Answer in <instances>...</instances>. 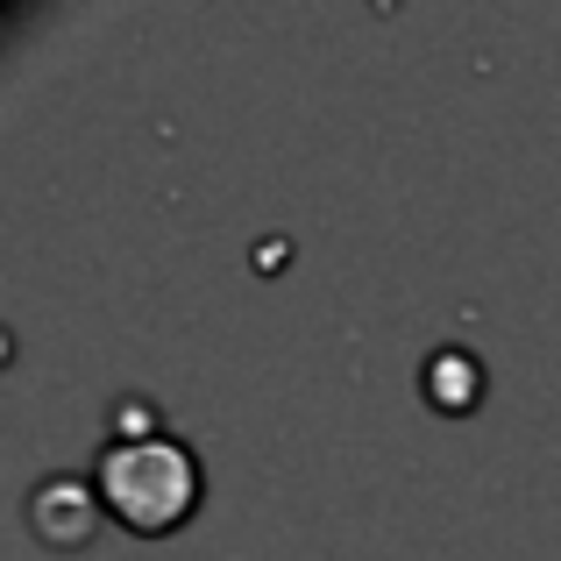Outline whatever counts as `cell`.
Wrapping results in <instances>:
<instances>
[{"instance_id": "6da1fadb", "label": "cell", "mask_w": 561, "mask_h": 561, "mask_svg": "<svg viewBox=\"0 0 561 561\" xmlns=\"http://www.w3.org/2000/svg\"><path fill=\"white\" fill-rule=\"evenodd\" d=\"M93 483H100V505H107L114 526L157 540V534H179V526L199 512L206 497V469L192 455L185 434L171 426H136V434H107L93 462Z\"/></svg>"}, {"instance_id": "7a4b0ae2", "label": "cell", "mask_w": 561, "mask_h": 561, "mask_svg": "<svg viewBox=\"0 0 561 561\" xmlns=\"http://www.w3.org/2000/svg\"><path fill=\"white\" fill-rule=\"evenodd\" d=\"M28 526L50 548H85V540L107 526V505H100V483L85 477H43L28 491Z\"/></svg>"}, {"instance_id": "3957f363", "label": "cell", "mask_w": 561, "mask_h": 561, "mask_svg": "<svg viewBox=\"0 0 561 561\" xmlns=\"http://www.w3.org/2000/svg\"><path fill=\"white\" fill-rule=\"evenodd\" d=\"M420 391H426V405H434V412H477V398H483L477 348L440 342L434 356H426V370H420Z\"/></svg>"}]
</instances>
